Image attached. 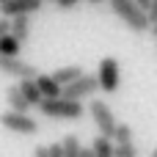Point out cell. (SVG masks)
I'll return each mask as SVG.
<instances>
[{
    "instance_id": "1",
    "label": "cell",
    "mask_w": 157,
    "mask_h": 157,
    "mask_svg": "<svg viewBox=\"0 0 157 157\" xmlns=\"http://www.w3.org/2000/svg\"><path fill=\"white\" fill-rule=\"evenodd\" d=\"M39 110L47 119H63V121H77L86 113L80 99H66V97H47L39 102Z\"/></svg>"
},
{
    "instance_id": "2",
    "label": "cell",
    "mask_w": 157,
    "mask_h": 157,
    "mask_svg": "<svg viewBox=\"0 0 157 157\" xmlns=\"http://www.w3.org/2000/svg\"><path fill=\"white\" fill-rule=\"evenodd\" d=\"M110 8H113V14L132 30V33H146L149 30V14H146V8H141L135 0H110Z\"/></svg>"
},
{
    "instance_id": "3",
    "label": "cell",
    "mask_w": 157,
    "mask_h": 157,
    "mask_svg": "<svg viewBox=\"0 0 157 157\" xmlns=\"http://www.w3.org/2000/svg\"><path fill=\"white\" fill-rule=\"evenodd\" d=\"M0 127L14 135H36L39 132V121L30 113H19L11 108H8V113H0Z\"/></svg>"
},
{
    "instance_id": "4",
    "label": "cell",
    "mask_w": 157,
    "mask_h": 157,
    "mask_svg": "<svg viewBox=\"0 0 157 157\" xmlns=\"http://www.w3.org/2000/svg\"><path fill=\"white\" fill-rule=\"evenodd\" d=\"M97 80H99V91H105V94H116L119 91V86H121V66H119V61L113 55L99 61Z\"/></svg>"
},
{
    "instance_id": "5",
    "label": "cell",
    "mask_w": 157,
    "mask_h": 157,
    "mask_svg": "<svg viewBox=\"0 0 157 157\" xmlns=\"http://www.w3.org/2000/svg\"><path fill=\"white\" fill-rule=\"evenodd\" d=\"M88 113H91V119H94V124H97V132L113 138V130H116L119 121H116L110 105H108L105 99H91V102H88Z\"/></svg>"
},
{
    "instance_id": "6",
    "label": "cell",
    "mask_w": 157,
    "mask_h": 157,
    "mask_svg": "<svg viewBox=\"0 0 157 157\" xmlns=\"http://www.w3.org/2000/svg\"><path fill=\"white\" fill-rule=\"evenodd\" d=\"M99 91V80H97V75H80V77H75L72 83H66V86H61V97H66V99H86V97H91V94H97Z\"/></svg>"
},
{
    "instance_id": "7",
    "label": "cell",
    "mask_w": 157,
    "mask_h": 157,
    "mask_svg": "<svg viewBox=\"0 0 157 157\" xmlns=\"http://www.w3.org/2000/svg\"><path fill=\"white\" fill-rule=\"evenodd\" d=\"M0 72L8 75V77H17V80H22V77H36V75H39L36 66L25 63L19 55H0Z\"/></svg>"
},
{
    "instance_id": "8",
    "label": "cell",
    "mask_w": 157,
    "mask_h": 157,
    "mask_svg": "<svg viewBox=\"0 0 157 157\" xmlns=\"http://www.w3.org/2000/svg\"><path fill=\"white\" fill-rule=\"evenodd\" d=\"M41 0H3L0 3V14L3 17H17V14H36V11H41Z\"/></svg>"
},
{
    "instance_id": "9",
    "label": "cell",
    "mask_w": 157,
    "mask_h": 157,
    "mask_svg": "<svg viewBox=\"0 0 157 157\" xmlns=\"http://www.w3.org/2000/svg\"><path fill=\"white\" fill-rule=\"evenodd\" d=\"M17 86H19V91L25 94V99L30 102V108H39V102H41L44 97H41L39 86H36V77H22V80H19Z\"/></svg>"
},
{
    "instance_id": "10",
    "label": "cell",
    "mask_w": 157,
    "mask_h": 157,
    "mask_svg": "<svg viewBox=\"0 0 157 157\" xmlns=\"http://www.w3.org/2000/svg\"><path fill=\"white\" fill-rule=\"evenodd\" d=\"M11 33L25 44V41L30 39V14H17V17H11Z\"/></svg>"
},
{
    "instance_id": "11",
    "label": "cell",
    "mask_w": 157,
    "mask_h": 157,
    "mask_svg": "<svg viewBox=\"0 0 157 157\" xmlns=\"http://www.w3.org/2000/svg\"><path fill=\"white\" fill-rule=\"evenodd\" d=\"M36 86L41 91V97H61V83L52 77V75H36Z\"/></svg>"
},
{
    "instance_id": "12",
    "label": "cell",
    "mask_w": 157,
    "mask_h": 157,
    "mask_svg": "<svg viewBox=\"0 0 157 157\" xmlns=\"http://www.w3.org/2000/svg\"><path fill=\"white\" fill-rule=\"evenodd\" d=\"M6 99H8V108L11 110H19V113H28L30 110V102L25 99V94L19 91V86H11L6 91Z\"/></svg>"
},
{
    "instance_id": "13",
    "label": "cell",
    "mask_w": 157,
    "mask_h": 157,
    "mask_svg": "<svg viewBox=\"0 0 157 157\" xmlns=\"http://www.w3.org/2000/svg\"><path fill=\"white\" fill-rule=\"evenodd\" d=\"M91 149H94V157H113L116 144H113V138H108V135H97L94 144H91Z\"/></svg>"
},
{
    "instance_id": "14",
    "label": "cell",
    "mask_w": 157,
    "mask_h": 157,
    "mask_svg": "<svg viewBox=\"0 0 157 157\" xmlns=\"http://www.w3.org/2000/svg\"><path fill=\"white\" fill-rule=\"evenodd\" d=\"M19 50H22V41L11 30L6 36H0V55H19Z\"/></svg>"
},
{
    "instance_id": "15",
    "label": "cell",
    "mask_w": 157,
    "mask_h": 157,
    "mask_svg": "<svg viewBox=\"0 0 157 157\" xmlns=\"http://www.w3.org/2000/svg\"><path fill=\"white\" fill-rule=\"evenodd\" d=\"M80 75H83V66H77V63H75V66H61V69H55V72H52V77H55L61 86L72 83V80H75V77H80Z\"/></svg>"
},
{
    "instance_id": "16",
    "label": "cell",
    "mask_w": 157,
    "mask_h": 157,
    "mask_svg": "<svg viewBox=\"0 0 157 157\" xmlns=\"http://www.w3.org/2000/svg\"><path fill=\"white\" fill-rule=\"evenodd\" d=\"M61 144H63V157H80V149H83V146H80V138H77L75 132L66 135Z\"/></svg>"
},
{
    "instance_id": "17",
    "label": "cell",
    "mask_w": 157,
    "mask_h": 157,
    "mask_svg": "<svg viewBox=\"0 0 157 157\" xmlns=\"http://www.w3.org/2000/svg\"><path fill=\"white\" fill-rule=\"evenodd\" d=\"M113 141H116V144H127V141H132V127H130V124H116V130H113Z\"/></svg>"
},
{
    "instance_id": "18",
    "label": "cell",
    "mask_w": 157,
    "mask_h": 157,
    "mask_svg": "<svg viewBox=\"0 0 157 157\" xmlns=\"http://www.w3.org/2000/svg\"><path fill=\"white\" fill-rule=\"evenodd\" d=\"M135 155H138V149H135L132 141H127V144H116V149H113V157H135Z\"/></svg>"
},
{
    "instance_id": "19",
    "label": "cell",
    "mask_w": 157,
    "mask_h": 157,
    "mask_svg": "<svg viewBox=\"0 0 157 157\" xmlns=\"http://www.w3.org/2000/svg\"><path fill=\"white\" fill-rule=\"evenodd\" d=\"M47 152H50V157H63V144L58 141V144H52V146H47Z\"/></svg>"
},
{
    "instance_id": "20",
    "label": "cell",
    "mask_w": 157,
    "mask_h": 157,
    "mask_svg": "<svg viewBox=\"0 0 157 157\" xmlns=\"http://www.w3.org/2000/svg\"><path fill=\"white\" fill-rule=\"evenodd\" d=\"M80 0H55V6L61 8V11H69V8H75Z\"/></svg>"
},
{
    "instance_id": "21",
    "label": "cell",
    "mask_w": 157,
    "mask_h": 157,
    "mask_svg": "<svg viewBox=\"0 0 157 157\" xmlns=\"http://www.w3.org/2000/svg\"><path fill=\"white\" fill-rule=\"evenodd\" d=\"M8 30H11V22H8V17H3L0 19V36H6Z\"/></svg>"
},
{
    "instance_id": "22",
    "label": "cell",
    "mask_w": 157,
    "mask_h": 157,
    "mask_svg": "<svg viewBox=\"0 0 157 157\" xmlns=\"http://www.w3.org/2000/svg\"><path fill=\"white\" fill-rule=\"evenodd\" d=\"M33 155H36V157H50V152H47V146H36Z\"/></svg>"
},
{
    "instance_id": "23",
    "label": "cell",
    "mask_w": 157,
    "mask_h": 157,
    "mask_svg": "<svg viewBox=\"0 0 157 157\" xmlns=\"http://www.w3.org/2000/svg\"><path fill=\"white\" fill-rule=\"evenodd\" d=\"M146 14H149V19H157V0H152V6H149Z\"/></svg>"
},
{
    "instance_id": "24",
    "label": "cell",
    "mask_w": 157,
    "mask_h": 157,
    "mask_svg": "<svg viewBox=\"0 0 157 157\" xmlns=\"http://www.w3.org/2000/svg\"><path fill=\"white\" fill-rule=\"evenodd\" d=\"M149 33L157 39V19H152V22H149Z\"/></svg>"
},
{
    "instance_id": "25",
    "label": "cell",
    "mask_w": 157,
    "mask_h": 157,
    "mask_svg": "<svg viewBox=\"0 0 157 157\" xmlns=\"http://www.w3.org/2000/svg\"><path fill=\"white\" fill-rule=\"evenodd\" d=\"M135 3H138L141 8H146V11H149V6H152V0H135Z\"/></svg>"
},
{
    "instance_id": "26",
    "label": "cell",
    "mask_w": 157,
    "mask_h": 157,
    "mask_svg": "<svg viewBox=\"0 0 157 157\" xmlns=\"http://www.w3.org/2000/svg\"><path fill=\"white\" fill-rule=\"evenodd\" d=\"M152 157H157V149H155V152H152Z\"/></svg>"
},
{
    "instance_id": "27",
    "label": "cell",
    "mask_w": 157,
    "mask_h": 157,
    "mask_svg": "<svg viewBox=\"0 0 157 157\" xmlns=\"http://www.w3.org/2000/svg\"><path fill=\"white\" fill-rule=\"evenodd\" d=\"M91 3H102V0H91Z\"/></svg>"
},
{
    "instance_id": "28",
    "label": "cell",
    "mask_w": 157,
    "mask_h": 157,
    "mask_svg": "<svg viewBox=\"0 0 157 157\" xmlns=\"http://www.w3.org/2000/svg\"><path fill=\"white\" fill-rule=\"evenodd\" d=\"M0 3H3V0H0Z\"/></svg>"
}]
</instances>
